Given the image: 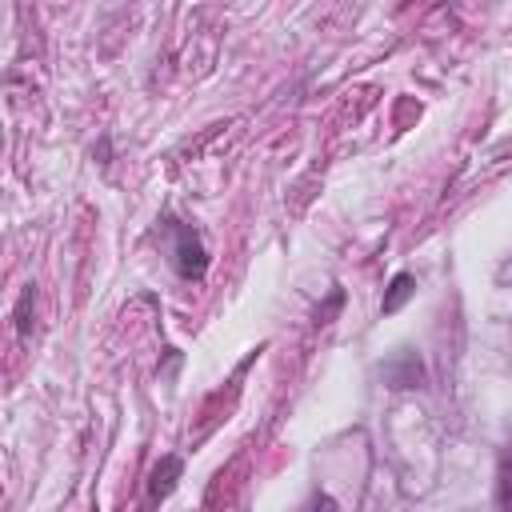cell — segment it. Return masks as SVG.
<instances>
[{
	"label": "cell",
	"mask_w": 512,
	"mask_h": 512,
	"mask_svg": "<svg viewBox=\"0 0 512 512\" xmlns=\"http://www.w3.org/2000/svg\"><path fill=\"white\" fill-rule=\"evenodd\" d=\"M168 232H172V264L184 280H200L204 268H208V252L200 244V236L188 228V224H176L168 220Z\"/></svg>",
	"instance_id": "cell-1"
},
{
	"label": "cell",
	"mask_w": 512,
	"mask_h": 512,
	"mask_svg": "<svg viewBox=\"0 0 512 512\" xmlns=\"http://www.w3.org/2000/svg\"><path fill=\"white\" fill-rule=\"evenodd\" d=\"M176 480H180V460H176V456H164V460L156 464V472H152L148 496H152V500H164V496L176 488Z\"/></svg>",
	"instance_id": "cell-2"
},
{
	"label": "cell",
	"mask_w": 512,
	"mask_h": 512,
	"mask_svg": "<svg viewBox=\"0 0 512 512\" xmlns=\"http://www.w3.org/2000/svg\"><path fill=\"white\" fill-rule=\"evenodd\" d=\"M412 292H416V276H412V272H400V276H392V284H388V296H384V312H396V308H404Z\"/></svg>",
	"instance_id": "cell-3"
},
{
	"label": "cell",
	"mask_w": 512,
	"mask_h": 512,
	"mask_svg": "<svg viewBox=\"0 0 512 512\" xmlns=\"http://www.w3.org/2000/svg\"><path fill=\"white\" fill-rule=\"evenodd\" d=\"M496 500L504 512H512V456L500 460V476H496Z\"/></svg>",
	"instance_id": "cell-4"
},
{
	"label": "cell",
	"mask_w": 512,
	"mask_h": 512,
	"mask_svg": "<svg viewBox=\"0 0 512 512\" xmlns=\"http://www.w3.org/2000/svg\"><path fill=\"white\" fill-rule=\"evenodd\" d=\"M312 512H336V500H328V496H316Z\"/></svg>",
	"instance_id": "cell-5"
}]
</instances>
